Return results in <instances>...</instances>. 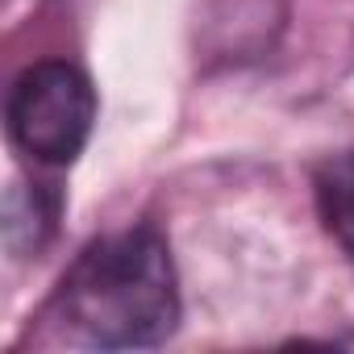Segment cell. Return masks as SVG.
I'll return each instance as SVG.
<instances>
[{
	"instance_id": "obj_1",
	"label": "cell",
	"mask_w": 354,
	"mask_h": 354,
	"mask_svg": "<svg viewBox=\"0 0 354 354\" xmlns=\"http://www.w3.org/2000/svg\"><path fill=\"white\" fill-rule=\"evenodd\" d=\"M63 317L96 346H158L180 325V283L158 230L138 225L92 242L59 288Z\"/></svg>"
},
{
	"instance_id": "obj_2",
	"label": "cell",
	"mask_w": 354,
	"mask_h": 354,
	"mask_svg": "<svg viewBox=\"0 0 354 354\" xmlns=\"http://www.w3.org/2000/svg\"><path fill=\"white\" fill-rule=\"evenodd\" d=\"M96 121L92 80L59 59L34 63L17 75L9 92V133L13 142L46 167H67L80 158Z\"/></svg>"
},
{
	"instance_id": "obj_3",
	"label": "cell",
	"mask_w": 354,
	"mask_h": 354,
	"mask_svg": "<svg viewBox=\"0 0 354 354\" xmlns=\"http://www.w3.org/2000/svg\"><path fill=\"white\" fill-rule=\"evenodd\" d=\"M317 213L329 238L354 259V150L333 154L317 171Z\"/></svg>"
}]
</instances>
